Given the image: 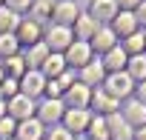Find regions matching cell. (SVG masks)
Segmentation results:
<instances>
[{"instance_id": "11", "label": "cell", "mask_w": 146, "mask_h": 140, "mask_svg": "<svg viewBox=\"0 0 146 140\" xmlns=\"http://www.w3.org/2000/svg\"><path fill=\"white\" fill-rule=\"evenodd\" d=\"M86 15L95 17L100 26H103V23H112V20L117 17V3H115V0H92Z\"/></svg>"}, {"instance_id": "17", "label": "cell", "mask_w": 146, "mask_h": 140, "mask_svg": "<svg viewBox=\"0 0 146 140\" xmlns=\"http://www.w3.org/2000/svg\"><path fill=\"white\" fill-rule=\"evenodd\" d=\"M106 80V69H103V63L100 60H92V63H86L83 69H80V83L83 86H100Z\"/></svg>"}, {"instance_id": "2", "label": "cell", "mask_w": 146, "mask_h": 140, "mask_svg": "<svg viewBox=\"0 0 146 140\" xmlns=\"http://www.w3.org/2000/svg\"><path fill=\"white\" fill-rule=\"evenodd\" d=\"M103 92L120 103V97H129V94L135 92V80H132L126 72H115V75H106V80H103Z\"/></svg>"}, {"instance_id": "8", "label": "cell", "mask_w": 146, "mask_h": 140, "mask_svg": "<svg viewBox=\"0 0 146 140\" xmlns=\"http://www.w3.org/2000/svg\"><path fill=\"white\" fill-rule=\"evenodd\" d=\"M15 37H17L20 49L35 46V43H40V40H43V26H40V23H35V20H29V17H23V20H20V26H17V32H15Z\"/></svg>"}, {"instance_id": "36", "label": "cell", "mask_w": 146, "mask_h": 140, "mask_svg": "<svg viewBox=\"0 0 146 140\" xmlns=\"http://www.w3.org/2000/svg\"><path fill=\"white\" fill-rule=\"evenodd\" d=\"M137 100H140V103L146 106V80H143V83L137 86Z\"/></svg>"}, {"instance_id": "29", "label": "cell", "mask_w": 146, "mask_h": 140, "mask_svg": "<svg viewBox=\"0 0 146 140\" xmlns=\"http://www.w3.org/2000/svg\"><path fill=\"white\" fill-rule=\"evenodd\" d=\"M143 49H146V34H143V32L129 34L126 43H123V52H126V54L132 52V57H135V54H143Z\"/></svg>"}, {"instance_id": "35", "label": "cell", "mask_w": 146, "mask_h": 140, "mask_svg": "<svg viewBox=\"0 0 146 140\" xmlns=\"http://www.w3.org/2000/svg\"><path fill=\"white\" fill-rule=\"evenodd\" d=\"M135 17H137V23H143V26H146V0L135 9Z\"/></svg>"}, {"instance_id": "22", "label": "cell", "mask_w": 146, "mask_h": 140, "mask_svg": "<svg viewBox=\"0 0 146 140\" xmlns=\"http://www.w3.org/2000/svg\"><path fill=\"white\" fill-rule=\"evenodd\" d=\"M52 9H54V3L52 0H32V6H29V20H35V23H46V20H52Z\"/></svg>"}, {"instance_id": "31", "label": "cell", "mask_w": 146, "mask_h": 140, "mask_svg": "<svg viewBox=\"0 0 146 140\" xmlns=\"http://www.w3.org/2000/svg\"><path fill=\"white\" fill-rule=\"evenodd\" d=\"M43 140H75V134H69L63 126H52V131H46Z\"/></svg>"}, {"instance_id": "30", "label": "cell", "mask_w": 146, "mask_h": 140, "mask_svg": "<svg viewBox=\"0 0 146 140\" xmlns=\"http://www.w3.org/2000/svg\"><path fill=\"white\" fill-rule=\"evenodd\" d=\"M15 131H17V123L6 114L3 120H0V140H15Z\"/></svg>"}, {"instance_id": "9", "label": "cell", "mask_w": 146, "mask_h": 140, "mask_svg": "<svg viewBox=\"0 0 146 140\" xmlns=\"http://www.w3.org/2000/svg\"><path fill=\"white\" fill-rule=\"evenodd\" d=\"M52 17H54V26L72 29V26H75V20L80 17V12H78V6H75V0H57L54 9H52Z\"/></svg>"}, {"instance_id": "38", "label": "cell", "mask_w": 146, "mask_h": 140, "mask_svg": "<svg viewBox=\"0 0 146 140\" xmlns=\"http://www.w3.org/2000/svg\"><path fill=\"white\" fill-rule=\"evenodd\" d=\"M6 117V100H0V120Z\"/></svg>"}, {"instance_id": "33", "label": "cell", "mask_w": 146, "mask_h": 140, "mask_svg": "<svg viewBox=\"0 0 146 140\" xmlns=\"http://www.w3.org/2000/svg\"><path fill=\"white\" fill-rule=\"evenodd\" d=\"M75 83H78V80H75V72H72V69H66V72H63V75L57 77V86H60L63 92H66V89H72Z\"/></svg>"}, {"instance_id": "10", "label": "cell", "mask_w": 146, "mask_h": 140, "mask_svg": "<svg viewBox=\"0 0 146 140\" xmlns=\"http://www.w3.org/2000/svg\"><path fill=\"white\" fill-rule=\"evenodd\" d=\"M43 92H46V77L40 72H26L20 77V94H26L29 100H37Z\"/></svg>"}, {"instance_id": "16", "label": "cell", "mask_w": 146, "mask_h": 140, "mask_svg": "<svg viewBox=\"0 0 146 140\" xmlns=\"http://www.w3.org/2000/svg\"><path fill=\"white\" fill-rule=\"evenodd\" d=\"M89 106H95V112H98L100 117H109V114L117 112V100L109 97L103 89H92V100H89Z\"/></svg>"}, {"instance_id": "21", "label": "cell", "mask_w": 146, "mask_h": 140, "mask_svg": "<svg viewBox=\"0 0 146 140\" xmlns=\"http://www.w3.org/2000/svg\"><path fill=\"white\" fill-rule=\"evenodd\" d=\"M66 69H69V66H66V60H63V54H52V52H49V57H46V63L40 66V75H43L46 80H57V77H60V75L66 72Z\"/></svg>"}, {"instance_id": "18", "label": "cell", "mask_w": 146, "mask_h": 140, "mask_svg": "<svg viewBox=\"0 0 146 140\" xmlns=\"http://www.w3.org/2000/svg\"><path fill=\"white\" fill-rule=\"evenodd\" d=\"M112 32H115L117 37L135 34V32H137V17H135V12H117V17L112 20Z\"/></svg>"}, {"instance_id": "24", "label": "cell", "mask_w": 146, "mask_h": 140, "mask_svg": "<svg viewBox=\"0 0 146 140\" xmlns=\"http://www.w3.org/2000/svg\"><path fill=\"white\" fill-rule=\"evenodd\" d=\"M3 63V75L6 77H12V80H20L29 69H26V60L20 57V54H15V57H6V60H0Z\"/></svg>"}, {"instance_id": "20", "label": "cell", "mask_w": 146, "mask_h": 140, "mask_svg": "<svg viewBox=\"0 0 146 140\" xmlns=\"http://www.w3.org/2000/svg\"><path fill=\"white\" fill-rule=\"evenodd\" d=\"M106 126H109V137H112V140H132V126H129L117 112L106 117Z\"/></svg>"}, {"instance_id": "28", "label": "cell", "mask_w": 146, "mask_h": 140, "mask_svg": "<svg viewBox=\"0 0 146 140\" xmlns=\"http://www.w3.org/2000/svg\"><path fill=\"white\" fill-rule=\"evenodd\" d=\"M20 54V43L15 34H0V60H6V57H15Z\"/></svg>"}, {"instance_id": "34", "label": "cell", "mask_w": 146, "mask_h": 140, "mask_svg": "<svg viewBox=\"0 0 146 140\" xmlns=\"http://www.w3.org/2000/svg\"><path fill=\"white\" fill-rule=\"evenodd\" d=\"M115 3H117V9H120V12H135V9L143 3V0H115Z\"/></svg>"}, {"instance_id": "14", "label": "cell", "mask_w": 146, "mask_h": 140, "mask_svg": "<svg viewBox=\"0 0 146 140\" xmlns=\"http://www.w3.org/2000/svg\"><path fill=\"white\" fill-rule=\"evenodd\" d=\"M43 137H46V126H43L37 117H29V120L17 123L15 140H43Z\"/></svg>"}, {"instance_id": "25", "label": "cell", "mask_w": 146, "mask_h": 140, "mask_svg": "<svg viewBox=\"0 0 146 140\" xmlns=\"http://www.w3.org/2000/svg\"><path fill=\"white\" fill-rule=\"evenodd\" d=\"M20 15L17 12H12V9H6V6H0V34H15L17 32V26H20Z\"/></svg>"}, {"instance_id": "7", "label": "cell", "mask_w": 146, "mask_h": 140, "mask_svg": "<svg viewBox=\"0 0 146 140\" xmlns=\"http://www.w3.org/2000/svg\"><path fill=\"white\" fill-rule=\"evenodd\" d=\"M63 106L66 109H89V100H92V89L89 86H83L80 80L72 86V89H66L63 92Z\"/></svg>"}, {"instance_id": "15", "label": "cell", "mask_w": 146, "mask_h": 140, "mask_svg": "<svg viewBox=\"0 0 146 140\" xmlns=\"http://www.w3.org/2000/svg\"><path fill=\"white\" fill-rule=\"evenodd\" d=\"M98 29H100V23H98L95 17H89V15H80V17L75 20V26H72V34H75V40H83V43H89V40L98 34Z\"/></svg>"}, {"instance_id": "41", "label": "cell", "mask_w": 146, "mask_h": 140, "mask_svg": "<svg viewBox=\"0 0 146 140\" xmlns=\"http://www.w3.org/2000/svg\"><path fill=\"white\" fill-rule=\"evenodd\" d=\"M0 6H3V0H0Z\"/></svg>"}, {"instance_id": "23", "label": "cell", "mask_w": 146, "mask_h": 140, "mask_svg": "<svg viewBox=\"0 0 146 140\" xmlns=\"http://www.w3.org/2000/svg\"><path fill=\"white\" fill-rule=\"evenodd\" d=\"M123 112H126V117H123V120H126L129 126H137V129H140V126H146V106H143L140 100H129Z\"/></svg>"}, {"instance_id": "5", "label": "cell", "mask_w": 146, "mask_h": 140, "mask_svg": "<svg viewBox=\"0 0 146 140\" xmlns=\"http://www.w3.org/2000/svg\"><path fill=\"white\" fill-rule=\"evenodd\" d=\"M63 114H66L63 100H49V97H46V100L37 106V112H35V117H37L43 126H54V123H60Z\"/></svg>"}, {"instance_id": "1", "label": "cell", "mask_w": 146, "mask_h": 140, "mask_svg": "<svg viewBox=\"0 0 146 140\" xmlns=\"http://www.w3.org/2000/svg\"><path fill=\"white\" fill-rule=\"evenodd\" d=\"M43 43H46V49L52 52V54H63L72 43H75V34H72V29H66V26H49V29H43Z\"/></svg>"}, {"instance_id": "32", "label": "cell", "mask_w": 146, "mask_h": 140, "mask_svg": "<svg viewBox=\"0 0 146 140\" xmlns=\"http://www.w3.org/2000/svg\"><path fill=\"white\" fill-rule=\"evenodd\" d=\"M3 6L12 9V12H17V15H23V12H29L32 0H3Z\"/></svg>"}, {"instance_id": "13", "label": "cell", "mask_w": 146, "mask_h": 140, "mask_svg": "<svg viewBox=\"0 0 146 140\" xmlns=\"http://www.w3.org/2000/svg\"><path fill=\"white\" fill-rule=\"evenodd\" d=\"M89 46H92V52L106 54V52H112V49L117 46V34L112 32V26H100V29H98V34L89 40Z\"/></svg>"}, {"instance_id": "37", "label": "cell", "mask_w": 146, "mask_h": 140, "mask_svg": "<svg viewBox=\"0 0 146 140\" xmlns=\"http://www.w3.org/2000/svg\"><path fill=\"white\" fill-rule=\"evenodd\" d=\"M132 140H146V126H140V129L132 134Z\"/></svg>"}, {"instance_id": "12", "label": "cell", "mask_w": 146, "mask_h": 140, "mask_svg": "<svg viewBox=\"0 0 146 140\" xmlns=\"http://www.w3.org/2000/svg\"><path fill=\"white\" fill-rule=\"evenodd\" d=\"M20 57L26 60V69H29V72H40V66H43L46 57H49V49H46V43L40 40V43H35V46L20 49Z\"/></svg>"}, {"instance_id": "26", "label": "cell", "mask_w": 146, "mask_h": 140, "mask_svg": "<svg viewBox=\"0 0 146 140\" xmlns=\"http://www.w3.org/2000/svg\"><path fill=\"white\" fill-rule=\"evenodd\" d=\"M86 134H89V140H112V137H109V126H106V117H100V114H92Z\"/></svg>"}, {"instance_id": "40", "label": "cell", "mask_w": 146, "mask_h": 140, "mask_svg": "<svg viewBox=\"0 0 146 140\" xmlns=\"http://www.w3.org/2000/svg\"><path fill=\"white\" fill-rule=\"evenodd\" d=\"M75 140H89V137H75Z\"/></svg>"}, {"instance_id": "39", "label": "cell", "mask_w": 146, "mask_h": 140, "mask_svg": "<svg viewBox=\"0 0 146 140\" xmlns=\"http://www.w3.org/2000/svg\"><path fill=\"white\" fill-rule=\"evenodd\" d=\"M6 80V75H3V63H0V83H3Z\"/></svg>"}, {"instance_id": "3", "label": "cell", "mask_w": 146, "mask_h": 140, "mask_svg": "<svg viewBox=\"0 0 146 140\" xmlns=\"http://www.w3.org/2000/svg\"><path fill=\"white\" fill-rule=\"evenodd\" d=\"M63 60H66L69 69H78V72H80L86 63H92V46L83 43V40H75V43L63 52Z\"/></svg>"}, {"instance_id": "27", "label": "cell", "mask_w": 146, "mask_h": 140, "mask_svg": "<svg viewBox=\"0 0 146 140\" xmlns=\"http://www.w3.org/2000/svg\"><path fill=\"white\" fill-rule=\"evenodd\" d=\"M126 75H129L132 80H137V83L146 80V54H135V57L126 63Z\"/></svg>"}, {"instance_id": "6", "label": "cell", "mask_w": 146, "mask_h": 140, "mask_svg": "<svg viewBox=\"0 0 146 140\" xmlns=\"http://www.w3.org/2000/svg\"><path fill=\"white\" fill-rule=\"evenodd\" d=\"M89 120H92V112L89 109H66V114H63V129L69 131V134H80V131H86L89 129Z\"/></svg>"}, {"instance_id": "19", "label": "cell", "mask_w": 146, "mask_h": 140, "mask_svg": "<svg viewBox=\"0 0 146 140\" xmlns=\"http://www.w3.org/2000/svg\"><path fill=\"white\" fill-rule=\"evenodd\" d=\"M103 69H106V72L109 75H115V72H123V69H126V63H129V54L123 52V46H115L112 52H106L103 54Z\"/></svg>"}, {"instance_id": "4", "label": "cell", "mask_w": 146, "mask_h": 140, "mask_svg": "<svg viewBox=\"0 0 146 140\" xmlns=\"http://www.w3.org/2000/svg\"><path fill=\"white\" fill-rule=\"evenodd\" d=\"M35 112H37V106H35V100H29L26 94H17V97L6 100V114H9L15 123H23V120L35 117Z\"/></svg>"}]
</instances>
